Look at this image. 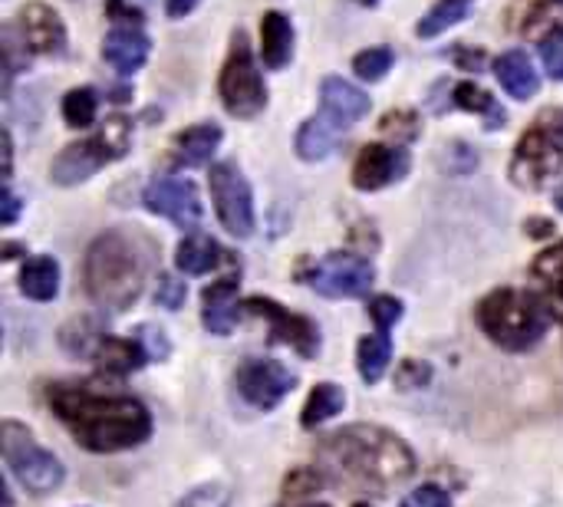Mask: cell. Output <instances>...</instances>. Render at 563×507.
I'll use <instances>...</instances> for the list:
<instances>
[{"mask_svg": "<svg viewBox=\"0 0 563 507\" xmlns=\"http://www.w3.org/2000/svg\"><path fill=\"white\" fill-rule=\"evenodd\" d=\"M135 340L142 343V350H145V356H148V360H165V356L172 353V346H168V340H165V333H162V330L142 327V330L135 333Z\"/></svg>", "mask_w": 563, "mask_h": 507, "instance_id": "obj_39", "label": "cell"}, {"mask_svg": "<svg viewBox=\"0 0 563 507\" xmlns=\"http://www.w3.org/2000/svg\"><path fill=\"white\" fill-rule=\"evenodd\" d=\"M297 376L280 366L277 360H244L238 370V389L241 396L254 406V409H274L290 389H294Z\"/></svg>", "mask_w": 563, "mask_h": 507, "instance_id": "obj_13", "label": "cell"}, {"mask_svg": "<svg viewBox=\"0 0 563 507\" xmlns=\"http://www.w3.org/2000/svg\"><path fill=\"white\" fill-rule=\"evenodd\" d=\"M548 320H551V310L544 307L538 294L511 290V287L495 290L478 307V323L488 333V340L511 353L538 346L541 337L548 333Z\"/></svg>", "mask_w": 563, "mask_h": 507, "instance_id": "obj_4", "label": "cell"}, {"mask_svg": "<svg viewBox=\"0 0 563 507\" xmlns=\"http://www.w3.org/2000/svg\"><path fill=\"white\" fill-rule=\"evenodd\" d=\"M208 188H211L218 221L234 238H251V231H254V198H251L247 178L231 162H221V165H214L208 172Z\"/></svg>", "mask_w": 563, "mask_h": 507, "instance_id": "obj_10", "label": "cell"}, {"mask_svg": "<svg viewBox=\"0 0 563 507\" xmlns=\"http://www.w3.org/2000/svg\"><path fill=\"white\" fill-rule=\"evenodd\" d=\"M244 307H247V313L267 320L274 340L287 343V346L297 350L303 360H313V356L320 353V330H317L313 320H307V317H300V313H290V310H284L280 304L264 300V297H254V300H247Z\"/></svg>", "mask_w": 563, "mask_h": 507, "instance_id": "obj_12", "label": "cell"}, {"mask_svg": "<svg viewBox=\"0 0 563 507\" xmlns=\"http://www.w3.org/2000/svg\"><path fill=\"white\" fill-rule=\"evenodd\" d=\"M356 3H363V7H376L379 0H356Z\"/></svg>", "mask_w": 563, "mask_h": 507, "instance_id": "obj_46", "label": "cell"}, {"mask_svg": "<svg viewBox=\"0 0 563 507\" xmlns=\"http://www.w3.org/2000/svg\"><path fill=\"white\" fill-rule=\"evenodd\" d=\"M343 406H346L343 389L333 386V383H320V386L310 393L307 406H303V426H307V429L323 426V422H330L336 412H343Z\"/></svg>", "mask_w": 563, "mask_h": 507, "instance_id": "obj_29", "label": "cell"}, {"mask_svg": "<svg viewBox=\"0 0 563 507\" xmlns=\"http://www.w3.org/2000/svg\"><path fill=\"white\" fill-rule=\"evenodd\" d=\"M402 507H452V498L442 492V488H435V485H426V488H419V492H412Z\"/></svg>", "mask_w": 563, "mask_h": 507, "instance_id": "obj_40", "label": "cell"}, {"mask_svg": "<svg viewBox=\"0 0 563 507\" xmlns=\"http://www.w3.org/2000/svg\"><path fill=\"white\" fill-rule=\"evenodd\" d=\"M465 16H468V7H459V3H445V0H442L439 7L429 10V16H422V23L416 26V33H419V36H439L442 30L462 23Z\"/></svg>", "mask_w": 563, "mask_h": 507, "instance_id": "obj_32", "label": "cell"}, {"mask_svg": "<svg viewBox=\"0 0 563 507\" xmlns=\"http://www.w3.org/2000/svg\"><path fill=\"white\" fill-rule=\"evenodd\" d=\"M393 49L389 46H369V49H363V53H356V59H353V69H356V76L360 79H366V82H379L389 69H393Z\"/></svg>", "mask_w": 563, "mask_h": 507, "instance_id": "obj_31", "label": "cell"}, {"mask_svg": "<svg viewBox=\"0 0 563 507\" xmlns=\"http://www.w3.org/2000/svg\"><path fill=\"white\" fill-rule=\"evenodd\" d=\"M544 10H548V0H515L511 10H508V26L525 33L544 16Z\"/></svg>", "mask_w": 563, "mask_h": 507, "instance_id": "obj_34", "label": "cell"}, {"mask_svg": "<svg viewBox=\"0 0 563 507\" xmlns=\"http://www.w3.org/2000/svg\"><path fill=\"white\" fill-rule=\"evenodd\" d=\"M406 175H409V152L402 145L373 142L360 152L353 165V185L360 191H379L393 181H402Z\"/></svg>", "mask_w": 563, "mask_h": 507, "instance_id": "obj_14", "label": "cell"}, {"mask_svg": "<svg viewBox=\"0 0 563 507\" xmlns=\"http://www.w3.org/2000/svg\"><path fill=\"white\" fill-rule=\"evenodd\" d=\"M142 201L152 214H162L185 231L201 224V198L188 178H155Z\"/></svg>", "mask_w": 563, "mask_h": 507, "instance_id": "obj_11", "label": "cell"}, {"mask_svg": "<svg viewBox=\"0 0 563 507\" xmlns=\"http://www.w3.org/2000/svg\"><path fill=\"white\" fill-rule=\"evenodd\" d=\"M300 277L323 297H363L373 287L376 271L360 254H327L320 261H310Z\"/></svg>", "mask_w": 563, "mask_h": 507, "instance_id": "obj_9", "label": "cell"}, {"mask_svg": "<svg viewBox=\"0 0 563 507\" xmlns=\"http://www.w3.org/2000/svg\"><path fill=\"white\" fill-rule=\"evenodd\" d=\"M205 300V310H201V320L211 333L218 337H228L241 317V307H238V280L228 277V280H218L211 287H205L201 294Z\"/></svg>", "mask_w": 563, "mask_h": 507, "instance_id": "obj_18", "label": "cell"}, {"mask_svg": "<svg viewBox=\"0 0 563 507\" xmlns=\"http://www.w3.org/2000/svg\"><path fill=\"white\" fill-rule=\"evenodd\" d=\"M455 59H459L465 69H472V66H482L485 53H468V49H459V53H455Z\"/></svg>", "mask_w": 563, "mask_h": 507, "instance_id": "obj_43", "label": "cell"}, {"mask_svg": "<svg viewBox=\"0 0 563 507\" xmlns=\"http://www.w3.org/2000/svg\"><path fill=\"white\" fill-rule=\"evenodd\" d=\"M445 3H459V7H468L472 0H445Z\"/></svg>", "mask_w": 563, "mask_h": 507, "instance_id": "obj_45", "label": "cell"}, {"mask_svg": "<svg viewBox=\"0 0 563 507\" xmlns=\"http://www.w3.org/2000/svg\"><path fill=\"white\" fill-rule=\"evenodd\" d=\"M541 59H544V69L551 73V79L563 82V26L548 33V40L541 43Z\"/></svg>", "mask_w": 563, "mask_h": 507, "instance_id": "obj_35", "label": "cell"}, {"mask_svg": "<svg viewBox=\"0 0 563 507\" xmlns=\"http://www.w3.org/2000/svg\"><path fill=\"white\" fill-rule=\"evenodd\" d=\"M369 317L376 320L379 330H389V327H396L402 320V304L396 297H376L369 304Z\"/></svg>", "mask_w": 563, "mask_h": 507, "instance_id": "obj_37", "label": "cell"}, {"mask_svg": "<svg viewBox=\"0 0 563 507\" xmlns=\"http://www.w3.org/2000/svg\"><path fill=\"white\" fill-rule=\"evenodd\" d=\"M221 247H218V241H211V238H205V234H191V238H185L181 244H178V251H175V264H178V271H185V274H208V271H214L218 264H221Z\"/></svg>", "mask_w": 563, "mask_h": 507, "instance_id": "obj_27", "label": "cell"}, {"mask_svg": "<svg viewBox=\"0 0 563 507\" xmlns=\"http://www.w3.org/2000/svg\"><path fill=\"white\" fill-rule=\"evenodd\" d=\"M148 36L139 26H115L102 43V59L119 73H135L148 59Z\"/></svg>", "mask_w": 563, "mask_h": 507, "instance_id": "obj_17", "label": "cell"}, {"mask_svg": "<svg viewBox=\"0 0 563 507\" xmlns=\"http://www.w3.org/2000/svg\"><path fill=\"white\" fill-rule=\"evenodd\" d=\"M356 507H369V505H356Z\"/></svg>", "mask_w": 563, "mask_h": 507, "instance_id": "obj_48", "label": "cell"}, {"mask_svg": "<svg viewBox=\"0 0 563 507\" xmlns=\"http://www.w3.org/2000/svg\"><path fill=\"white\" fill-rule=\"evenodd\" d=\"M563 168V109H544L521 135L511 158V181L528 191L548 188Z\"/></svg>", "mask_w": 563, "mask_h": 507, "instance_id": "obj_5", "label": "cell"}, {"mask_svg": "<svg viewBox=\"0 0 563 507\" xmlns=\"http://www.w3.org/2000/svg\"><path fill=\"white\" fill-rule=\"evenodd\" d=\"M554 201H558V208H561V211H563V185H561V188H558V195H554Z\"/></svg>", "mask_w": 563, "mask_h": 507, "instance_id": "obj_44", "label": "cell"}, {"mask_svg": "<svg viewBox=\"0 0 563 507\" xmlns=\"http://www.w3.org/2000/svg\"><path fill=\"white\" fill-rule=\"evenodd\" d=\"M534 280H538V297L551 310L554 320H563V241L548 247L534 261Z\"/></svg>", "mask_w": 563, "mask_h": 507, "instance_id": "obj_22", "label": "cell"}, {"mask_svg": "<svg viewBox=\"0 0 563 507\" xmlns=\"http://www.w3.org/2000/svg\"><path fill=\"white\" fill-rule=\"evenodd\" d=\"M320 462L330 482L369 495H389L416 472V455L409 445L379 426H346L327 436L320 445Z\"/></svg>", "mask_w": 563, "mask_h": 507, "instance_id": "obj_1", "label": "cell"}, {"mask_svg": "<svg viewBox=\"0 0 563 507\" xmlns=\"http://www.w3.org/2000/svg\"><path fill=\"white\" fill-rule=\"evenodd\" d=\"M86 290L96 304L109 307V310H125L139 300L145 277H148V257L142 254L139 241L112 231L102 234L89 254H86Z\"/></svg>", "mask_w": 563, "mask_h": 507, "instance_id": "obj_3", "label": "cell"}, {"mask_svg": "<svg viewBox=\"0 0 563 507\" xmlns=\"http://www.w3.org/2000/svg\"><path fill=\"white\" fill-rule=\"evenodd\" d=\"M132 145V122L125 115H112L102 122V129L96 135H89L86 142H73L59 152V158L49 168V178L56 185H79L86 178H92L102 165L122 158Z\"/></svg>", "mask_w": 563, "mask_h": 507, "instance_id": "obj_6", "label": "cell"}, {"mask_svg": "<svg viewBox=\"0 0 563 507\" xmlns=\"http://www.w3.org/2000/svg\"><path fill=\"white\" fill-rule=\"evenodd\" d=\"M218 92H221L224 109L234 119H254L267 106V86H264V76L254 63L251 43L244 33H234V40H231V53L221 69Z\"/></svg>", "mask_w": 563, "mask_h": 507, "instance_id": "obj_8", "label": "cell"}, {"mask_svg": "<svg viewBox=\"0 0 563 507\" xmlns=\"http://www.w3.org/2000/svg\"><path fill=\"white\" fill-rule=\"evenodd\" d=\"M16 214H20V198L13 195V188L7 185V191H3V214H0V221L3 224H13L16 221Z\"/></svg>", "mask_w": 563, "mask_h": 507, "instance_id": "obj_41", "label": "cell"}, {"mask_svg": "<svg viewBox=\"0 0 563 507\" xmlns=\"http://www.w3.org/2000/svg\"><path fill=\"white\" fill-rule=\"evenodd\" d=\"M495 73H498V82L505 86V92L515 96V99H531V96L541 89V76H538L531 56L521 53V49L505 53V56L495 63Z\"/></svg>", "mask_w": 563, "mask_h": 507, "instance_id": "obj_23", "label": "cell"}, {"mask_svg": "<svg viewBox=\"0 0 563 507\" xmlns=\"http://www.w3.org/2000/svg\"><path fill=\"white\" fill-rule=\"evenodd\" d=\"M185 297H188V287H185V280H178V277H172V274H162V277H158L155 300H158L165 310H178V307L185 304Z\"/></svg>", "mask_w": 563, "mask_h": 507, "instance_id": "obj_36", "label": "cell"}, {"mask_svg": "<svg viewBox=\"0 0 563 507\" xmlns=\"http://www.w3.org/2000/svg\"><path fill=\"white\" fill-rule=\"evenodd\" d=\"M198 3H201V0H168V16H175V20H178V16H188Z\"/></svg>", "mask_w": 563, "mask_h": 507, "instance_id": "obj_42", "label": "cell"}, {"mask_svg": "<svg viewBox=\"0 0 563 507\" xmlns=\"http://www.w3.org/2000/svg\"><path fill=\"white\" fill-rule=\"evenodd\" d=\"M20 290L30 300H53L59 294V264L53 257H33L20 271Z\"/></svg>", "mask_w": 563, "mask_h": 507, "instance_id": "obj_25", "label": "cell"}, {"mask_svg": "<svg viewBox=\"0 0 563 507\" xmlns=\"http://www.w3.org/2000/svg\"><path fill=\"white\" fill-rule=\"evenodd\" d=\"M20 33L26 49L43 53V56H56L66 49V26L59 20V13L46 3H30L20 13Z\"/></svg>", "mask_w": 563, "mask_h": 507, "instance_id": "obj_15", "label": "cell"}, {"mask_svg": "<svg viewBox=\"0 0 563 507\" xmlns=\"http://www.w3.org/2000/svg\"><path fill=\"white\" fill-rule=\"evenodd\" d=\"M320 112L330 122H336V125H343L350 132L369 112V96L363 89H356L353 82H346L340 76H330L320 86Z\"/></svg>", "mask_w": 563, "mask_h": 507, "instance_id": "obj_16", "label": "cell"}, {"mask_svg": "<svg viewBox=\"0 0 563 507\" xmlns=\"http://www.w3.org/2000/svg\"><path fill=\"white\" fill-rule=\"evenodd\" d=\"M46 399L73 439L99 455L125 452L152 436V416L129 396H99L89 386L53 383Z\"/></svg>", "mask_w": 563, "mask_h": 507, "instance_id": "obj_2", "label": "cell"}, {"mask_svg": "<svg viewBox=\"0 0 563 507\" xmlns=\"http://www.w3.org/2000/svg\"><path fill=\"white\" fill-rule=\"evenodd\" d=\"M343 135H346L343 125H336V122H330L323 112H317V115L307 119L303 129L297 132V155H300L303 162H323V158L340 145Z\"/></svg>", "mask_w": 563, "mask_h": 507, "instance_id": "obj_21", "label": "cell"}, {"mask_svg": "<svg viewBox=\"0 0 563 507\" xmlns=\"http://www.w3.org/2000/svg\"><path fill=\"white\" fill-rule=\"evenodd\" d=\"M561 3H563V0H561Z\"/></svg>", "mask_w": 563, "mask_h": 507, "instance_id": "obj_49", "label": "cell"}, {"mask_svg": "<svg viewBox=\"0 0 563 507\" xmlns=\"http://www.w3.org/2000/svg\"><path fill=\"white\" fill-rule=\"evenodd\" d=\"M379 129H383V135L396 139V145H402V142H412L419 135V115L409 109H399V112H389Z\"/></svg>", "mask_w": 563, "mask_h": 507, "instance_id": "obj_33", "label": "cell"}, {"mask_svg": "<svg viewBox=\"0 0 563 507\" xmlns=\"http://www.w3.org/2000/svg\"><path fill=\"white\" fill-rule=\"evenodd\" d=\"M261 59L267 69H284L294 59V23L280 10H267L261 20Z\"/></svg>", "mask_w": 563, "mask_h": 507, "instance_id": "obj_19", "label": "cell"}, {"mask_svg": "<svg viewBox=\"0 0 563 507\" xmlns=\"http://www.w3.org/2000/svg\"><path fill=\"white\" fill-rule=\"evenodd\" d=\"M452 102H455L459 109H465V112H478L492 132H495V129H505V122H508V112L501 109V102H498L492 92H485L482 86H475V82H459Z\"/></svg>", "mask_w": 563, "mask_h": 507, "instance_id": "obj_26", "label": "cell"}, {"mask_svg": "<svg viewBox=\"0 0 563 507\" xmlns=\"http://www.w3.org/2000/svg\"><path fill=\"white\" fill-rule=\"evenodd\" d=\"M221 145V129L214 122H205V125H191L185 129L175 145H172V165L175 168H198V165H208L211 155L218 152Z\"/></svg>", "mask_w": 563, "mask_h": 507, "instance_id": "obj_20", "label": "cell"}, {"mask_svg": "<svg viewBox=\"0 0 563 507\" xmlns=\"http://www.w3.org/2000/svg\"><path fill=\"white\" fill-rule=\"evenodd\" d=\"M96 109H99V99H96V92L89 86L69 89L66 99H63V119L73 129H89L96 122Z\"/></svg>", "mask_w": 563, "mask_h": 507, "instance_id": "obj_30", "label": "cell"}, {"mask_svg": "<svg viewBox=\"0 0 563 507\" xmlns=\"http://www.w3.org/2000/svg\"><path fill=\"white\" fill-rule=\"evenodd\" d=\"M96 360L106 373H115V376H125L132 370H139L148 356L142 350L139 340H119V337H106L99 340L96 346Z\"/></svg>", "mask_w": 563, "mask_h": 507, "instance_id": "obj_24", "label": "cell"}, {"mask_svg": "<svg viewBox=\"0 0 563 507\" xmlns=\"http://www.w3.org/2000/svg\"><path fill=\"white\" fill-rule=\"evenodd\" d=\"M307 507H327V505H307Z\"/></svg>", "mask_w": 563, "mask_h": 507, "instance_id": "obj_47", "label": "cell"}, {"mask_svg": "<svg viewBox=\"0 0 563 507\" xmlns=\"http://www.w3.org/2000/svg\"><path fill=\"white\" fill-rule=\"evenodd\" d=\"M0 445H3V462L10 475L30 492V495H49L63 485V465L53 452L33 442V436L16 426L3 422L0 429Z\"/></svg>", "mask_w": 563, "mask_h": 507, "instance_id": "obj_7", "label": "cell"}, {"mask_svg": "<svg viewBox=\"0 0 563 507\" xmlns=\"http://www.w3.org/2000/svg\"><path fill=\"white\" fill-rule=\"evenodd\" d=\"M393 360V340L386 330H379L376 337H366L360 340V353H356V363H360V376L366 383H379L386 366Z\"/></svg>", "mask_w": 563, "mask_h": 507, "instance_id": "obj_28", "label": "cell"}, {"mask_svg": "<svg viewBox=\"0 0 563 507\" xmlns=\"http://www.w3.org/2000/svg\"><path fill=\"white\" fill-rule=\"evenodd\" d=\"M231 495L221 485H205L198 492H191L185 502H178V507H228Z\"/></svg>", "mask_w": 563, "mask_h": 507, "instance_id": "obj_38", "label": "cell"}]
</instances>
